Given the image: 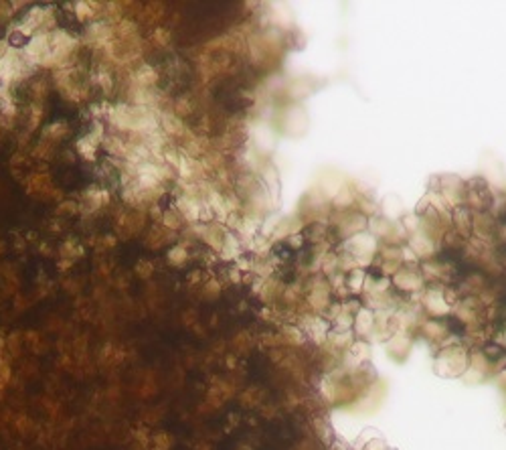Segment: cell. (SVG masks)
Returning <instances> with one entry per match:
<instances>
[{
  "mask_svg": "<svg viewBox=\"0 0 506 450\" xmlns=\"http://www.w3.org/2000/svg\"><path fill=\"white\" fill-rule=\"evenodd\" d=\"M113 37H115V32H113V25L104 23V21H99V23H91V25L85 29V41H87L89 45L99 47V49L104 47L106 43H110Z\"/></svg>",
  "mask_w": 506,
  "mask_h": 450,
  "instance_id": "cell-1",
  "label": "cell"
},
{
  "mask_svg": "<svg viewBox=\"0 0 506 450\" xmlns=\"http://www.w3.org/2000/svg\"><path fill=\"white\" fill-rule=\"evenodd\" d=\"M71 8H75L73 12L77 16V21L87 23V21H93L95 16L101 12L99 8H104V4H101V2H73Z\"/></svg>",
  "mask_w": 506,
  "mask_h": 450,
  "instance_id": "cell-2",
  "label": "cell"
},
{
  "mask_svg": "<svg viewBox=\"0 0 506 450\" xmlns=\"http://www.w3.org/2000/svg\"><path fill=\"white\" fill-rule=\"evenodd\" d=\"M99 144H101V142H99L93 134H85L83 138H79V140H77V152H79V156H81V158H85V160H93Z\"/></svg>",
  "mask_w": 506,
  "mask_h": 450,
  "instance_id": "cell-3",
  "label": "cell"
},
{
  "mask_svg": "<svg viewBox=\"0 0 506 450\" xmlns=\"http://www.w3.org/2000/svg\"><path fill=\"white\" fill-rule=\"evenodd\" d=\"M67 134H69V126H67V122H63V120L49 124V126L43 130V138H45V140H51V142H55V144H57L61 138H65Z\"/></svg>",
  "mask_w": 506,
  "mask_h": 450,
  "instance_id": "cell-4",
  "label": "cell"
},
{
  "mask_svg": "<svg viewBox=\"0 0 506 450\" xmlns=\"http://www.w3.org/2000/svg\"><path fill=\"white\" fill-rule=\"evenodd\" d=\"M95 83L101 88V91H104V93H112V90H113V75L110 71H106V69H101L95 75Z\"/></svg>",
  "mask_w": 506,
  "mask_h": 450,
  "instance_id": "cell-5",
  "label": "cell"
},
{
  "mask_svg": "<svg viewBox=\"0 0 506 450\" xmlns=\"http://www.w3.org/2000/svg\"><path fill=\"white\" fill-rule=\"evenodd\" d=\"M83 254V249L77 245V241H73V240H69V241H65L63 245H61V256L65 258V260H75L77 256H81Z\"/></svg>",
  "mask_w": 506,
  "mask_h": 450,
  "instance_id": "cell-6",
  "label": "cell"
},
{
  "mask_svg": "<svg viewBox=\"0 0 506 450\" xmlns=\"http://www.w3.org/2000/svg\"><path fill=\"white\" fill-rule=\"evenodd\" d=\"M53 152H55V142L45 140V138L35 148V156L37 158H51V154H53Z\"/></svg>",
  "mask_w": 506,
  "mask_h": 450,
  "instance_id": "cell-7",
  "label": "cell"
},
{
  "mask_svg": "<svg viewBox=\"0 0 506 450\" xmlns=\"http://www.w3.org/2000/svg\"><path fill=\"white\" fill-rule=\"evenodd\" d=\"M41 118H43V108H41V104L30 106V114H28V130H35V128L39 126Z\"/></svg>",
  "mask_w": 506,
  "mask_h": 450,
  "instance_id": "cell-8",
  "label": "cell"
},
{
  "mask_svg": "<svg viewBox=\"0 0 506 450\" xmlns=\"http://www.w3.org/2000/svg\"><path fill=\"white\" fill-rule=\"evenodd\" d=\"M77 211H79V205L75 201H61L59 207H57L59 215H75Z\"/></svg>",
  "mask_w": 506,
  "mask_h": 450,
  "instance_id": "cell-9",
  "label": "cell"
},
{
  "mask_svg": "<svg viewBox=\"0 0 506 450\" xmlns=\"http://www.w3.org/2000/svg\"><path fill=\"white\" fill-rule=\"evenodd\" d=\"M32 99L39 104L41 99L45 97V93H47V86H45V81H32Z\"/></svg>",
  "mask_w": 506,
  "mask_h": 450,
  "instance_id": "cell-10",
  "label": "cell"
},
{
  "mask_svg": "<svg viewBox=\"0 0 506 450\" xmlns=\"http://www.w3.org/2000/svg\"><path fill=\"white\" fill-rule=\"evenodd\" d=\"M184 249L182 247H174L170 254H168V260H170V264H180V262H184Z\"/></svg>",
  "mask_w": 506,
  "mask_h": 450,
  "instance_id": "cell-11",
  "label": "cell"
},
{
  "mask_svg": "<svg viewBox=\"0 0 506 450\" xmlns=\"http://www.w3.org/2000/svg\"><path fill=\"white\" fill-rule=\"evenodd\" d=\"M136 272H138V276H142V278H148L150 274H152V264L150 262H138V266H136Z\"/></svg>",
  "mask_w": 506,
  "mask_h": 450,
  "instance_id": "cell-12",
  "label": "cell"
},
{
  "mask_svg": "<svg viewBox=\"0 0 506 450\" xmlns=\"http://www.w3.org/2000/svg\"><path fill=\"white\" fill-rule=\"evenodd\" d=\"M12 14L14 12L10 8V2H0V23H6Z\"/></svg>",
  "mask_w": 506,
  "mask_h": 450,
  "instance_id": "cell-13",
  "label": "cell"
},
{
  "mask_svg": "<svg viewBox=\"0 0 506 450\" xmlns=\"http://www.w3.org/2000/svg\"><path fill=\"white\" fill-rule=\"evenodd\" d=\"M154 39H156L160 45H164V43L168 41V32H166V30H162V29H158V30L154 32Z\"/></svg>",
  "mask_w": 506,
  "mask_h": 450,
  "instance_id": "cell-14",
  "label": "cell"
},
{
  "mask_svg": "<svg viewBox=\"0 0 506 450\" xmlns=\"http://www.w3.org/2000/svg\"><path fill=\"white\" fill-rule=\"evenodd\" d=\"M166 436H156V450H166Z\"/></svg>",
  "mask_w": 506,
  "mask_h": 450,
  "instance_id": "cell-15",
  "label": "cell"
}]
</instances>
